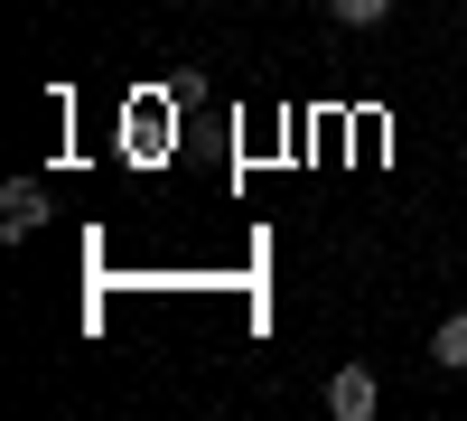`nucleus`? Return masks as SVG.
I'll list each match as a JSON object with an SVG mask.
<instances>
[{"instance_id":"f257e3e1","label":"nucleus","mask_w":467,"mask_h":421,"mask_svg":"<svg viewBox=\"0 0 467 421\" xmlns=\"http://www.w3.org/2000/svg\"><path fill=\"white\" fill-rule=\"evenodd\" d=\"M374 403H383L374 365H337V374H327V412H337V421H374Z\"/></svg>"},{"instance_id":"f03ea898","label":"nucleus","mask_w":467,"mask_h":421,"mask_svg":"<svg viewBox=\"0 0 467 421\" xmlns=\"http://www.w3.org/2000/svg\"><path fill=\"white\" fill-rule=\"evenodd\" d=\"M37 225H47V187H37V178H10V197H0V235H37Z\"/></svg>"},{"instance_id":"7ed1b4c3","label":"nucleus","mask_w":467,"mask_h":421,"mask_svg":"<svg viewBox=\"0 0 467 421\" xmlns=\"http://www.w3.org/2000/svg\"><path fill=\"white\" fill-rule=\"evenodd\" d=\"M431 365H449V374H467V310H449V319L431 328Z\"/></svg>"},{"instance_id":"20e7f679","label":"nucleus","mask_w":467,"mask_h":421,"mask_svg":"<svg viewBox=\"0 0 467 421\" xmlns=\"http://www.w3.org/2000/svg\"><path fill=\"white\" fill-rule=\"evenodd\" d=\"M327 10H337V19H346V28H374V19H383V10H393V0H327Z\"/></svg>"}]
</instances>
